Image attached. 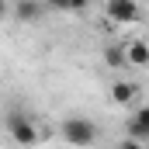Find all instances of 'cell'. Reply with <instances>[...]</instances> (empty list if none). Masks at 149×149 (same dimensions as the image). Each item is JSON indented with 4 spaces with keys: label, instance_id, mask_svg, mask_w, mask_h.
Returning a JSON list of instances; mask_svg holds the SVG:
<instances>
[{
    "label": "cell",
    "instance_id": "1",
    "mask_svg": "<svg viewBox=\"0 0 149 149\" xmlns=\"http://www.w3.org/2000/svg\"><path fill=\"white\" fill-rule=\"evenodd\" d=\"M63 139L70 142V146H94L97 142V125L90 121V118H83V114H73V118H66L63 121Z\"/></svg>",
    "mask_w": 149,
    "mask_h": 149
},
{
    "label": "cell",
    "instance_id": "2",
    "mask_svg": "<svg viewBox=\"0 0 149 149\" xmlns=\"http://www.w3.org/2000/svg\"><path fill=\"white\" fill-rule=\"evenodd\" d=\"M7 135H10L17 146H35V142H38L35 121H31L28 114H21V111H10V114H7Z\"/></svg>",
    "mask_w": 149,
    "mask_h": 149
},
{
    "label": "cell",
    "instance_id": "3",
    "mask_svg": "<svg viewBox=\"0 0 149 149\" xmlns=\"http://www.w3.org/2000/svg\"><path fill=\"white\" fill-rule=\"evenodd\" d=\"M104 10H108V17H111L114 24H135L142 17V10H139L135 0H108Z\"/></svg>",
    "mask_w": 149,
    "mask_h": 149
},
{
    "label": "cell",
    "instance_id": "4",
    "mask_svg": "<svg viewBox=\"0 0 149 149\" xmlns=\"http://www.w3.org/2000/svg\"><path fill=\"white\" fill-rule=\"evenodd\" d=\"M128 139L149 146V104H146V108H139V111L128 118Z\"/></svg>",
    "mask_w": 149,
    "mask_h": 149
},
{
    "label": "cell",
    "instance_id": "5",
    "mask_svg": "<svg viewBox=\"0 0 149 149\" xmlns=\"http://www.w3.org/2000/svg\"><path fill=\"white\" fill-rule=\"evenodd\" d=\"M125 63L128 66H149V42H132V45H125Z\"/></svg>",
    "mask_w": 149,
    "mask_h": 149
},
{
    "label": "cell",
    "instance_id": "6",
    "mask_svg": "<svg viewBox=\"0 0 149 149\" xmlns=\"http://www.w3.org/2000/svg\"><path fill=\"white\" fill-rule=\"evenodd\" d=\"M14 14H17L21 21H38V17H42V0H21V3L14 7Z\"/></svg>",
    "mask_w": 149,
    "mask_h": 149
},
{
    "label": "cell",
    "instance_id": "7",
    "mask_svg": "<svg viewBox=\"0 0 149 149\" xmlns=\"http://www.w3.org/2000/svg\"><path fill=\"white\" fill-rule=\"evenodd\" d=\"M132 97H135V83H128V80H118V83L111 87V101H114V104H128Z\"/></svg>",
    "mask_w": 149,
    "mask_h": 149
},
{
    "label": "cell",
    "instance_id": "8",
    "mask_svg": "<svg viewBox=\"0 0 149 149\" xmlns=\"http://www.w3.org/2000/svg\"><path fill=\"white\" fill-rule=\"evenodd\" d=\"M104 63H108L111 70L128 66V63H125V49H121V45H108V49H104Z\"/></svg>",
    "mask_w": 149,
    "mask_h": 149
},
{
    "label": "cell",
    "instance_id": "9",
    "mask_svg": "<svg viewBox=\"0 0 149 149\" xmlns=\"http://www.w3.org/2000/svg\"><path fill=\"white\" fill-rule=\"evenodd\" d=\"M42 3H49L56 10H83L87 7V0H42Z\"/></svg>",
    "mask_w": 149,
    "mask_h": 149
},
{
    "label": "cell",
    "instance_id": "10",
    "mask_svg": "<svg viewBox=\"0 0 149 149\" xmlns=\"http://www.w3.org/2000/svg\"><path fill=\"white\" fill-rule=\"evenodd\" d=\"M121 149H149V146H142V142H135V139H128V142H121Z\"/></svg>",
    "mask_w": 149,
    "mask_h": 149
},
{
    "label": "cell",
    "instance_id": "11",
    "mask_svg": "<svg viewBox=\"0 0 149 149\" xmlns=\"http://www.w3.org/2000/svg\"><path fill=\"white\" fill-rule=\"evenodd\" d=\"M7 10H10V7H7V0H0V17H3Z\"/></svg>",
    "mask_w": 149,
    "mask_h": 149
}]
</instances>
